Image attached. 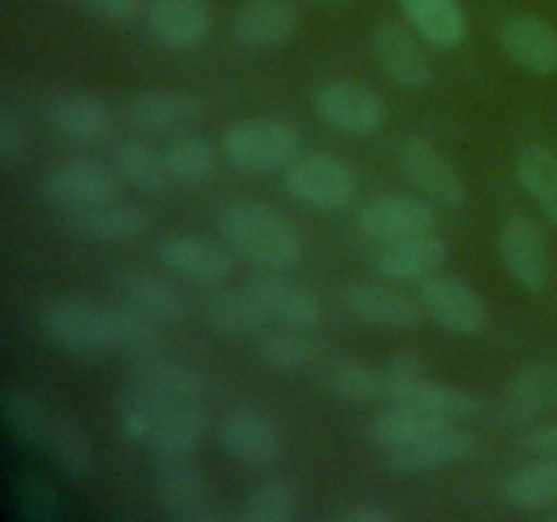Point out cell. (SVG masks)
<instances>
[{"label": "cell", "mask_w": 557, "mask_h": 522, "mask_svg": "<svg viewBox=\"0 0 557 522\" xmlns=\"http://www.w3.org/2000/svg\"><path fill=\"white\" fill-rule=\"evenodd\" d=\"M335 522H395L397 511L389 506L379 504V500H357L351 506H343L335 517Z\"/></svg>", "instance_id": "obj_48"}, {"label": "cell", "mask_w": 557, "mask_h": 522, "mask_svg": "<svg viewBox=\"0 0 557 522\" xmlns=\"http://www.w3.org/2000/svg\"><path fill=\"white\" fill-rule=\"evenodd\" d=\"M400 169L408 183L441 207H462L468 201L466 179L455 163L424 136H406L400 141Z\"/></svg>", "instance_id": "obj_10"}, {"label": "cell", "mask_w": 557, "mask_h": 522, "mask_svg": "<svg viewBox=\"0 0 557 522\" xmlns=\"http://www.w3.org/2000/svg\"><path fill=\"white\" fill-rule=\"evenodd\" d=\"M522 446H525L528 451H533V455H539V457L557 455V422L531 430V433L522 438Z\"/></svg>", "instance_id": "obj_49"}, {"label": "cell", "mask_w": 557, "mask_h": 522, "mask_svg": "<svg viewBox=\"0 0 557 522\" xmlns=\"http://www.w3.org/2000/svg\"><path fill=\"white\" fill-rule=\"evenodd\" d=\"M283 185L299 204L335 212L351 204L359 190V177L343 158L330 152H305L288 163Z\"/></svg>", "instance_id": "obj_4"}, {"label": "cell", "mask_w": 557, "mask_h": 522, "mask_svg": "<svg viewBox=\"0 0 557 522\" xmlns=\"http://www.w3.org/2000/svg\"><path fill=\"white\" fill-rule=\"evenodd\" d=\"M156 495L174 522H221V509L210 500L205 473L190 457H158Z\"/></svg>", "instance_id": "obj_6"}, {"label": "cell", "mask_w": 557, "mask_h": 522, "mask_svg": "<svg viewBox=\"0 0 557 522\" xmlns=\"http://www.w3.org/2000/svg\"><path fill=\"white\" fill-rule=\"evenodd\" d=\"M446 427H451V422L424 411V408L408 406V402H395V406L386 408V411H381L373 419V424H370V438L389 451L417 444V440L441 433Z\"/></svg>", "instance_id": "obj_33"}, {"label": "cell", "mask_w": 557, "mask_h": 522, "mask_svg": "<svg viewBox=\"0 0 557 522\" xmlns=\"http://www.w3.org/2000/svg\"><path fill=\"white\" fill-rule=\"evenodd\" d=\"M299 517V489L286 478L259 482L239 511L243 522H294Z\"/></svg>", "instance_id": "obj_40"}, {"label": "cell", "mask_w": 557, "mask_h": 522, "mask_svg": "<svg viewBox=\"0 0 557 522\" xmlns=\"http://www.w3.org/2000/svg\"><path fill=\"white\" fill-rule=\"evenodd\" d=\"M449 256V245L438 234H422V237L397 239L384 245L375 256V272L389 283H422Z\"/></svg>", "instance_id": "obj_25"}, {"label": "cell", "mask_w": 557, "mask_h": 522, "mask_svg": "<svg viewBox=\"0 0 557 522\" xmlns=\"http://www.w3.org/2000/svg\"><path fill=\"white\" fill-rule=\"evenodd\" d=\"M112 166L117 169L123 183L141 194H163L174 179L166 166V158L139 139L120 141L112 152Z\"/></svg>", "instance_id": "obj_35"}, {"label": "cell", "mask_w": 557, "mask_h": 522, "mask_svg": "<svg viewBox=\"0 0 557 522\" xmlns=\"http://www.w3.org/2000/svg\"><path fill=\"white\" fill-rule=\"evenodd\" d=\"M473 449H476V435L471 430H460L451 424V427L428 435V438L417 440V444L403 446V449H389L386 451V468L392 473H403V476L441 471V468L468 460Z\"/></svg>", "instance_id": "obj_23"}, {"label": "cell", "mask_w": 557, "mask_h": 522, "mask_svg": "<svg viewBox=\"0 0 557 522\" xmlns=\"http://www.w3.org/2000/svg\"><path fill=\"white\" fill-rule=\"evenodd\" d=\"M504 500L520 511H544L557 506V455H544L542 460L509 473L504 482Z\"/></svg>", "instance_id": "obj_34"}, {"label": "cell", "mask_w": 557, "mask_h": 522, "mask_svg": "<svg viewBox=\"0 0 557 522\" xmlns=\"http://www.w3.org/2000/svg\"><path fill=\"white\" fill-rule=\"evenodd\" d=\"M324 3H343V0H324Z\"/></svg>", "instance_id": "obj_51"}, {"label": "cell", "mask_w": 557, "mask_h": 522, "mask_svg": "<svg viewBox=\"0 0 557 522\" xmlns=\"http://www.w3.org/2000/svg\"><path fill=\"white\" fill-rule=\"evenodd\" d=\"M359 232L381 245L422 237L438 228V212L430 199L408 194H384L370 199L357 215Z\"/></svg>", "instance_id": "obj_8"}, {"label": "cell", "mask_w": 557, "mask_h": 522, "mask_svg": "<svg viewBox=\"0 0 557 522\" xmlns=\"http://www.w3.org/2000/svg\"><path fill=\"white\" fill-rule=\"evenodd\" d=\"M205 319L212 332L223 337H250L261 335L270 324V313L264 304L245 288H215L205 299Z\"/></svg>", "instance_id": "obj_27"}, {"label": "cell", "mask_w": 557, "mask_h": 522, "mask_svg": "<svg viewBox=\"0 0 557 522\" xmlns=\"http://www.w3.org/2000/svg\"><path fill=\"white\" fill-rule=\"evenodd\" d=\"M128 375V381L156 391L166 402H205L212 395V378L205 370L180 362V359L163 357L161 351L131 359Z\"/></svg>", "instance_id": "obj_17"}, {"label": "cell", "mask_w": 557, "mask_h": 522, "mask_svg": "<svg viewBox=\"0 0 557 522\" xmlns=\"http://www.w3.org/2000/svg\"><path fill=\"white\" fill-rule=\"evenodd\" d=\"M517 179L525 194L536 201L544 217L557 226V152L547 145H525L517 156Z\"/></svg>", "instance_id": "obj_36"}, {"label": "cell", "mask_w": 557, "mask_h": 522, "mask_svg": "<svg viewBox=\"0 0 557 522\" xmlns=\"http://www.w3.org/2000/svg\"><path fill=\"white\" fill-rule=\"evenodd\" d=\"M332 391L348 402H373L386 395L384 370L364 359H343L332 368Z\"/></svg>", "instance_id": "obj_43"}, {"label": "cell", "mask_w": 557, "mask_h": 522, "mask_svg": "<svg viewBox=\"0 0 557 522\" xmlns=\"http://www.w3.org/2000/svg\"><path fill=\"white\" fill-rule=\"evenodd\" d=\"M41 330L65 353L98 357L117 351L112 304L87 297H60L41 313Z\"/></svg>", "instance_id": "obj_2"}, {"label": "cell", "mask_w": 557, "mask_h": 522, "mask_svg": "<svg viewBox=\"0 0 557 522\" xmlns=\"http://www.w3.org/2000/svg\"><path fill=\"white\" fill-rule=\"evenodd\" d=\"M370 47H373V54L384 74L395 85L406 87V90H424V87L433 85V63L419 44V33L413 27H406L395 20L379 22L373 38H370Z\"/></svg>", "instance_id": "obj_13"}, {"label": "cell", "mask_w": 557, "mask_h": 522, "mask_svg": "<svg viewBox=\"0 0 557 522\" xmlns=\"http://www.w3.org/2000/svg\"><path fill=\"white\" fill-rule=\"evenodd\" d=\"M343 302L354 319L379 330H417L424 321L419 299L408 297L389 283L354 281L343 291Z\"/></svg>", "instance_id": "obj_16"}, {"label": "cell", "mask_w": 557, "mask_h": 522, "mask_svg": "<svg viewBox=\"0 0 557 522\" xmlns=\"http://www.w3.org/2000/svg\"><path fill=\"white\" fill-rule=\"evenodd\" d=\"M424 378V359L422 353L413 351V348H400L389 357V362L384 364V381H386V397H392V402L397 397L406 395L413 384Z\"/></svg>", "instance_id": "obj_45"}, {"label": "cell", "mask_w": 557, "mask_h": 522, "mask_svg": "<svg viewBox=\"0 0 557 522\" xmlns=\"http://www.w3.org/2000/svg\"><path fill=\"white\" fill-rule=\"evenodd\" d=\"M117 169L98 158H76V161L60 163L58 169L44 177L41 199L58 210H79V207L98 204L117 196L120 190Z\"/></svg>", "instance_id": "obj_9"}, {"label": "cell", "mask_w": 557, "mask_h": 522, "mask_svg": "<svg viewBox=\"0 0 557 522\" xmlns=\"http://www.w3.org/2000/svg\"><path fill=\"white\" fill-rule=\"evenodd\" d=\"M218 228L237 256L259 270H292L302 259V237L277 207L253 199L228 201L218 212Z\"/></svg>", "instance_id": "obj_1"}, {"label": "cell", "mask_w": 557, "mask_h": 522, "mask_svg": "<svg viewBox=\"0 0 557 522\" xmlns=\"http://www.w3.org/2000/svg\"><path fill=\"white\" fill-rule=\"evenodd\" d=\"M500 49L511 63L536 76L557 74V27L533 14H511L498 27Z\"/></svg>", "instance_id": "obj_20"}, {"label": "cell", "mask_w": 557, "mask_h": 522, "mask_svg": "<svg viewBox=\"0 0 557 522\" xmlns=\"http://www.w3.org/2000/svg\"><path fill=\"white\" fill-rule=\"evenodd\" d=\"M315 112L335 130L348 136H373L386 123V103L359 82H326L315 92Z\"/></svg>", "instance_id": "obj_12"}, {"label": "cell", "mask_w": 557, "mask_h": 522, "mask_svg": "<svg viewBox=\"0 0 557 522\" xmlns=\"http://www.w3.org/2000/svg\"><path fill=\"white\" fill-rule=\"evenodd\" d=\"M0 411H3V422L9 433L14 435L20 444L25 446H44L49 430V413L47 406L20 386H5L3 397H0Z\"/></svg>", "instance_id": "obj_39"}, {"label": "cell", "mask_w": 557, "mask_h": 522, "mask_svg": "<svg viewBox=\"0 0 557 522\" xmlns=\"http://www.w3.org/2000/svg\"><path fill=\"white\" fill-rule=\"evenodd\" d=\"M47 114L60 136L79 145H101L114 128L109 107L92 92H63L49 103Z\"/></svg>", "instance_id": "obj_26"}, {"label": "cell", "mask_w": 557, "mask_h": 522, "mask_svg": "<svg viewBox=\"0 0 557 522\" xmlns=\"http://www.w3.org/2000/svg\"><path fill=\"white\" fill-rule=\"evenodd\" d=\"M321 353H324V340L315 335L313 326L281 324L261 332L256 343L259 362L275 373H297L313 364Z\"/></svg>", "instance_id": "obj_29"}, {"label": "cell", "mask_w": 557, "mask_h": 522, "mask_svg": "<svg viewBox=\"0 0 557 522\" xmlns=\"http://www.w3.org/2000/svg\"><path fill=\"white\" fill-rule=\"evenodd\" d=\"M16 506L30 520H54L60 514V493L44 473L25 471L16 478Z\"/></svg>", "instance_id": "obj_44"}, {"label": "cell", "mask_w": 557, "mask_h": 522, "mask_svg": "<svg viewBox=\"0 0 557 522\" xmlns=\"http://www.w3.org/2000/svg\"><path fill=\"white\" fill-rule=\"evenodd\" d=\"M41 449H47L49 460L54 462V468L65 478H71V482H87L90 478L96 451H92L90 438H87V433L76 419L65 417V413H54L49 419V430Z\"/></svg>", "instance_id": "obj_31"}, {"label": "cell", "mask_w": 557, "mask_h": 522, "mask_svg": "<svg viewBox=\"0 0 557 522\" xmlns=\"http://www.w3.org/2000/svg\"><path fill=\"white\" fill-rule=\"evenodd\" d=\"M207 422L201 402H172L152 433V451L158 457H190L205 438Z\"/></svg>", "instance_id": "obj_32"}, {"label": "cell", "mask_w": 557, "mask_h": 522, "mask_svg": "<svg viewBox=\"0 0 557 522\" xmlns=\"http://www.w3.org/2000/svg\"><path fill=\"white\" fill-rule=\"evenodd\" d=\"M90 14L112 22V25H128L139 16L141 0H79Z\"/></svg>", "instance_id": "obj_47"}, {"label": "cell", "mask_w": 557, "mask_h": 522, "mask_svg": "<svg viewBox=\"0 0 557 522\" xmlns=\"http://www.w3.org/2000/svg\"><path fill=\"white\" fill-rule=\"evenodd\" d=\"M112 319L114 335H117V351H123L128 359L158 351V346H161V324L152 315L141 313L139 308L123 299V302L112 304Z\"/></svg>", "instance_id": "obj_42"}, {"label": "cell", "mask_w": 557, "mask_h": 522, "mask_svg": "<svg viewBox=\"0 0 557 522\" xmlns=\"http://www.w3.org/2000/svg\"><path fill=\"white\" fill-rule=\"evenodd\" d=\"M163 158H166L169 172H172V177L177 179V183H207L218 169V152L215 147H212V141H207L205 136L196 134L174 136L166 145Z\"/></svg>", "instance_id": "obj_41"}, {"label": "cell", "mask_w": 557, "mask_h": 522, "mask_svg": "<svg viewBox=\"0 0 557 522\" xmlns=\"http://www.w3.org/2000/svg\"><path fill=\"white\" fill-rule=\"evenodd\" d=\"M117 288L125 302L152 315L158 324H177L188 313L183 291L172 281L150 270H123L117 275Z\"/></svg>", "instance_id": "obj_28"}, {"label": "cell", "mask_w": 557, "mask_h": 522, "mask_svg": "<svg viewBox=\"0 0 557 522\" xmlns=\"http://www.w3.org/2000/svg\"><path fill=\"white\" fill-rule=\"evenodd\" d=\"M547 520H549V522H557V511H553V514H549Z\"/></svg>", "instance_id": "obj_50"}, {"label": "cell", "mask_w": 557, "mask_h": 522, "mask_svg": "<svg viewBox=\"0 0 557 522\" xmlns=\"http://www.w3.org/2000/svg\"><path fill=\"white\" fill-rule=\"evenodd\" d=\"M221 150L245 174L277 172L299 156V130L277 117L239 120L226 128Z\"/></svg>", "instance_id": "obj_3"}, {"label": "cell", "mask_w": 557, "mask_h": 522, "mask_svg": "<svg viewBox=\"0 0 557 522\" xmlns=\"http://www.w3.org/2000/svg\"><path fill=\"white\" fill-rule=\"evenodd\" d=\"M210 109L205 96L188 90H145L125 101V123L139 134H166L201 120Z\"/></svg>", "instance_id": "obj_18"}, {"label": "cell", "mask_w": 557, "mask_h": 522, "mask_svg": "<svg viewBox=\"0 0 557 522\" xmlns=\"http://www.w3.org/2000/svg\"><path fill=\"white\" fill-rule=\"evenodd\" d=\"M147 30L169 52H190L210 38L212 9L207 0H152Z\"/></svg>", "instance_id": "obj_19"}, {"label": "cell", "mask_w": 557, "mask_h": 522, "mask_svg": "<svg viewBox=\"0 0 557 522\" xmlns=\"http://www.w3.org/2000/svg\"><path fill=\"white\" fill-rule=\"evenodd\" d=\"M395 402H408V406L424 408V411L435 413V417L446 419V422H460V419H471L482 411V400L473 391L462 389V386L444 384V381L422 378L413 384L411 389Z\"/></svg>", "instance_id": "obj_37"}, {"label": "cell", "mask_w": 557, "mask_h": 522, "mask_svg": "<svg viewBox=\"0 0 557 522\" xmlns=\"http://www.w3.org/2000/svg\"><path fill=\"white\" fill-rule=\"evenodd\" d=\"M169 406H172V402L158 397L156 391L128 381V386H125L117 402L120 430H123L125 438L134 440V444H150L152 433H156L158 422H161V417L166 413Z\"/></svg>", "instance_id": "obj_38"}, {"label": "cell", "mask_w": 557, "mask_h": 522, "mask_svg": "<svg viewBox=\"0 0 557 522\" xmlns=\"http://www.w3.org/2000/svg\"><path fill=\"white\" fill-rule=\"evenodd\" d=\"M557 406V359H533L522 364L506 384L504 419L509 424H531Z\"/></svg>", "instance_id": "obj_24"}, {"label": "cell", "mask_w": 557, "mask_h": 522, "mask_svg": "<svg viewBox=\"0 0 557 522\" xmlns=\"http://www.w3.org/2000/svg\"><path fill=\"white\" fill-rule=\"evenodd\" d=\"M218 440L237 462L248 468H270L281 457V430L256 408H228L218 419Z\"/></svg>", "instance_id": "obj_14"}, {"label": "cell", "mask_w": 557, "mask_h": 522, "mask_svg": "<svg viewBox=\"0 0 557 522\" xmlns=\"http://www.w3.org/2000/svg\"><path fill=\"white\" fill-rule=\"evenodd\" d=\"M245 286L264 304L270 319L297 326L321 324V299L315 297L313 288L288 277L286 270H259L248 277Z\"/></svg>", "instance_id": "obj_22"}, {"label": "cell", "mask_w": 557, "mask_h": 522, "mask_svg": "<svg viewBox=\"0 0 557 522\" xmlns=\"http://www.w3.org/2000/svg\"><path fill=\"white\" fill-rule=\"evenodd\" d=\"M498 256L511 277L525 291L542 294L553 283V253L542 226L528 215H511L500 226Z\"/></svg>", "instance_id": "obj_7"}, {"label": "cell", "mask_w": 557, "mask_h": 522, "mask_svg": "<svg viewBox=\"0 0 557 522\" xmlns=\"http://www.w3.org/2000/svg\"><path fill=\"white\" fill-rule=\"evenodd\" d=\"M408 25L435 49H457L468 36L460 0H400Z\"/></svg>", "instance_id": "obj_30"}, {"label": "cell", "mask_w": 557, "mask_h": 522, "mask_svg": "<svg viewBox=\"0 0 557 522\" xmlns=\"http://www.w3.org/2000/svg\"><path fill=\"white\" fill-rule=\"evenodd\" d=\"M302 25L294 0H245L234 14V38L245 49H277L292 41Z\"/></svg>", "instance_id": "obj_21"}, {"label": "cell", "mask_w": 557, "mask_h": 522, "mask_svg": "<svg viewBox=\"0 0 557 522\" xmlns=\"http://www.w3.org/2000/svg\"><path fill=\"white\" fill-rule=\"evenodd\" d=\"M156 256L177 277L194 283H210V286H218L226 277H232L234 266H237L234 250L205 237V234L190 232L166 234V237L158 239Z\"/></svg>", "instance_id": "obj_11"}, {"label": "cell", "mask_w": 557, "mask_h": 522, "mask_svg": "<svg viewBox=\"0 0 557 522\" xmlns=\"http://www.w3.org/2000/svg\"><path fill=\"white\" fill-rule=\"evenodd\" d=\"M417 299L424 310V319L451 335H479L490 321L482 294L449 272H433L424 277L419 283Z\"/></svg>", "instance_id": "obj_5"}, {"label": "cell", "mask_w": 557, "mask_h": 522, "mask_svg": "<svg viewBox=\"0 0 557 522\" xmlns=\"http://www.w3.org/2000/svg\"><path fill=\"white\" fill-rule=\"evenodd\" d=\"M63 223L76 237L92 243H136L152 228V215L134 201L109 199L63 212Z\"/></svg>", "instance_id": "obj_15"}, {"label": "cell", "mask_w": 557, "mask_h": 522, "mask_svg": "<svg viewBox=\"0 0 557 522\" xmlns=\"http://www.w3.org/2000/svg\"><path fill=\"white\" fill-rule=\"evenodd\" d=\"M25 123L14 114V109H0V166L11 169L25 156Z\"/></svg>", "instance_id": "obj_46"}]
</instances>
